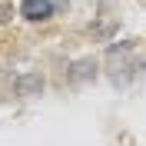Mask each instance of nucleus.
Wrapping results in <instances>:
<instances>
[{"label":"nucleus","mask_w":146,"mask_h":146,"mask_svg":"<svg viewBox=\"0 0 146 146\" xmlns=\"http://www.w3.org/2000/svg\"><path fill=\"white\" fill-rule=\"evenodd\" d=\"M0 20H10V10L7 7H0Z\"/></svg>","instance_id":"20e7f679"},{"label":"nucleus","mask_w":146,"mask_h":146,"mask_svg":"<svg viewBox=\"0 0 146 146\" xmlns=\"http://www.w3.org/2000/svg\"><path fill=\"white\" fill-rule=\"evenodd\" d=\"M90 76H96V63L93 60H80V63L73 66V73H70L73 83H83V80H90Z\"/></svg>","instance_id":"7ed1b4c3"},{"label":"nucleus","mask_w":146,"mask_h":146,"mask_svg":"<svg viewBox=\"0 0 146 146\" xmlns=\"http://www.w3.org/2000/svg\"><path fill=\"white\" fill-rule=\"evenodd\" d=\"M20 17L30 20V23L50 20L53 17V3H50V0H23V3H20Z\"/></svg>","instance_id":"f257e3e1"},{"label":"nucleus","mask_w":146,"mask_h":146,"mask_svg":"<svg viewBox=\"0 0 146 146\" xmlns=\"http://www.w3.org/2000/svg\"><path fill=\"white\" fill-rule=\"evenodd\" d=\"M40 90H43V76L40 73H23L17 80V93L20 96H36Z\"/></svg>","instance_id":"f03ea898"}]
</instances>
